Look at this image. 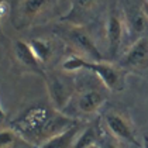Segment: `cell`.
Wrapping results in <instances>:
<instances>
[{
    "instance_id": "cell-1",
    "label": "cell",
    "mask_w": 148,
    "mask_h": 148,
    "mask_svg": "<svg viewBox=\"0 0 148 148\" xmlns=\"http://www.w3.org/2000/svg\"><path fill=\"white\" fill-rule=\"evenodd\" d=\"M71 117H66L55 109L44 106H34L14 121V130L30 143L42 144L48 138L66 130L75 124Z\"/></svg>"
},
{
    "instance_id": "cell-2",
    "label": "cell",
    "mask_w": 148,
    "mask_h": 148,
    "mask_svg": "<svg viewBox=\"0 0 148 148\" xmlns=\"http://www.w3.org/2000/svg\"><path fill=\"white\" fill-rule=\"evenodd\" d=\"M62 69L66 72L83 69L95 73L103 83V86L109 90L119 92L124 89V71L119 65L107 61H90L79 55H71L62 62Z\"/></svg>"
},
{
    "instance_id": "cell-3",
    "label": "cell",
    "mask_w": 148,
    "mask_h": 148,
    "mask_svg": "<svg viewBox=\"0 0 148 148\" xmlns=\"http://www.w3.org/2000/svg\"><path fill=\"white\" fill-rule=\"evenodd\" d=\"M62 38L68 42L69 47H72L79 55L85 59H90V61H104V57L102 52L99 51L97 45L95 44L93 38L90 34L78 24H71L66 27L62 33Z\"/></svg>"
},
{
    "instance_id": "cell-4",
    "label": "cell",
    "mask_w": 148,
    "mask_h": 148,
    "mask_svg": "<svg viewBox=\"0 0 148 148\" xmlns=\"http://www.w3.org/2000/svg\"><path fill=\"white\" fill-rule=\"evenodd\" d=\"M44 79H45L47 90H48L52 109L62 113L72 100L73 83L66 78L61 75H55V73H45Z\"/></svg>"
},
{
    "instance_id": "cell-5",
    "label": "cell",
    "mask_w": 148,
    "mask_h": 148,
    "mask_svg": "<svg viewBox=\"0 0 148 148\" xmlns=\"http://www.w3.org/2000/svg\"><path fill=\"white\" fill-rule=\"evenodd\" d=\"M120 68L124 72L140 73L148 69V35L140 37L130 45L121 57L119 58Z\"/></svg>"
},
{
    "instance_id": "cell-6",
    "label": "cell",
    "mask_w": 148,
    "mask_h": 148,
    "mask_svg": "<svg viewBox=\"0 0 148 148\" xmlns=\"http://www.w3.org/2000/svg\"><path fill=\"white\" fill-rule=\"evenodd\" d=\"M103 120H104V125H106L107 131L114 138H119L121 141H127V143L134 144V145H140L138 141H137L133 125L130 124V121L123 114L116 113V112H109V113L104 114Z\"/></svg>"
},
{
    "instance_id": "cell-7",
    "label": "cell",
    "mask_w": 148,
    "mask_h": 148,
    "mask_svg": "<svg viewBox=\"0 0 148 148\" xmlns=\"http://www.w3.org/2000/svg\"><path fill=\"white\" fill-rule=\"evenodd\" d=\"M124 20L123 17L116 12L112 10L107 17L106 24V40H107V54L110 59L117 57V52L120 49L123 35H124Z\"/></svg>"
},
{
    "instance_id": "cell-8",
    "label": "cell",
    "mask_w": 148,
    "mask_h": 148,
    "mask_svg": "<svg viewBox=\"0 0 148 148\" xmlns=\"http://www.w3.org/2000/svg\"><path fill=\"white\" fill-rule=\"evenodd\" d=\"M14 54L17 61L23 65L24 68H27L28 71L34 72L41 75L42 78L45 76V71H44V65L38 61V58L34 55L33 49L28 42H24V41H17L16 45H14Z\"/></svg>"
},
{
    "instance_id": "cell-9",
    "label": "cell",
    "mask_w": 148,
    "mask_h": 148,
    "mask_svg": "<svg viewBox=\"0 0 148 148\" xmlns=\"http://www.w3.org/2000/svg\"><path fill=\"white\" fill-rule=\"evenodd\" d=\"M82 130H83L82 125L79 123H75L66 130L48 138L42 144H40L38 148H73V144Z\"/></svg>"
},
{
    "instance_id": "cell-10",
    "label": "cell",
    "mask_w": 148,
    "mask_h": 148,
    "mask_svg": "<svg viewBox=\"0 0 148 148\" xmlns=\"http://www.w3.org/2000/svg\"><path fill=\"white\" fill-rule=\"evenodd\" d=\"M104 102H106V96L100 89H86L78 96L76 107L80 113L93 114L102 107Z\"/></svg>"
},
{
    "instance_id": "cell-11",
    "label": "cell",
    "mask_w": 148,
    "mask_h": 148,
    "mask_svg": "<svg viewBox=\"0 0 148 148\" xmlns=\"http://www.w3.org/2000/svg\"><path fill=\"white\" fill-rule=\"evenodd\" d=\"M124 27L134 35H140L145 28H147L148 18L145 13L143 10V7H128L124 12Z\"/></svg>"
},
{
    "instance_id": "cell-12",
    "label": "cell",
    "mask_w": 148,
    "mask_h": 148,
    "mask_svg": "<svg viewBox=\"0 0 148 148\" xmlns=\"http://www.w3.org/2000/svg\"><path fill=\"white\" fill-rule=\"evenodd\" d=\"M102 138V128H100V123H92L88 127H85L80 134L78 136L73 148H92L96 147V144L99 143V140Z\"/></svg>"
},
{
    "instance_id": "cell-13",
    "label": "cell",
    "mask_w": 148,
    "mask_h": 148,
    "mask_svg": "<svg viewBox=\"0 0 148 148\" xmlns=\"http://www.w3.org/2000/svg\"><path fill=\"white\" fill-rule=\"evenodd\" d=\"M28 44L31 47L34 55L38 58V61H40L42 65H45L47 62L51 59L52 52H54V47H52V44H51L49 41L42 40V38H34V40H31Z\"/></svg>"
},
{
    "instance_id": "cell-14",
    "label": "cell",
    "mask_w": 148,
    "mask_h": 148,
    "mask_svg": "<svg viewBox=\"0 0 148 148\" xmlns=\"http://www.w3.org/2000/svg\"><path fill=\"white\" fill-rule=\"evenodd\" d=\"M51 0H23L21 3V14L24 18H33L41 12Z\"/></svg>"
},
{
    "instance_id": "cell-15",
    "label": "cell",
    "mask_w": 148,
    "mask_h": 148,
    "mask_svg": "<svg viewBox=\"0 0 148 148\" xmlns=\"http://www.w3.org/2000/svg\"><path fill=\"white\" fill-rule=\"evenodd\" d=\"M100 0H72V10L69 12L66 18H72L75 16H79L82 13L90 10L93 6H96Z\"/></svg>"
},
{
    "instance_id": "cell-16",
    "label": "cell",
    "mask_w": 148,
    "mask_h": 148,
    "mask_svg": "<svg viewBox=\"0 0 148 148\" xmlns=\"http://www.w3.org/2000/svg\"><path fill=\"white\" fill-rule=\"evenodd\" d=\"M21 136L12 128H6V130H0V148H13Z\"/></svg>"
},
{
    "instance_id": "cell-17",
    "label": "cell",
    "mask_w": 148,
    "mask_h": 148,
    "mask_svg": "<svg viewBox=\"0 0 148 148\" xmlns=\"http://www.w3.org/2000/svg\"><path fill=\"white\" fill-rule=\"evenodd\" d=\"M10 12V4L7 0H0V23L4 17H7V14Z\"/></svg>"
},
{
    "instance_id": "cell-18",
    "label": "cell",
    "mask_w": 148,
    "mask_h": 148,
    "mask_svg": "<svg viewBox=\"0 0 148 148\" xmlns=\"http://www.w3.org/2000/svg\"><path fill=\"white\" fill-rule=\"evenodd\" d=\"M103 148H120V147H119V145H116V144L112 143V141H107V143H104Z\"/></svg>"
},
{
    "instance_id": "cell-19",
    "label": "cell",
    "mask_w": 148,
    "mask_h": 148,
    "mask_svg": "<svg viewBox=\"0 0 148 148\" xmlns=\"http://www.w3.org/2000/svg\"><path fill=\"white\" fill-rule=\"evenodd\" d=\"M143 148H148V136L147 134L143 137Z\"/></svg>"
},
{
    "instance_id": "cell-20",
    "label": "cell",
    "mask_w": 148,
    "mask_h": 148,
    "mask_svg": "<svg viewBox=\"0 0 148 148\" xmlns=\"http://www.w3.org/2000/svg\"><path fill=\"white\" fill-rule=\"evenodd\" d=\"M143 10H144V13H145V16H147V18H148V4H143Z\"/></svg>"
},
{
    "instance_id": "cell-21",
    "label": "cell",
    "mask_w": 148,
    "mask_h": 148,
    "mask_svg": "<svg viewBox=\"0 0 148 148\" xmlns=\"http://www.w3.org/2000/svg\"><path fill=\"white\" fill-rule=\"evenodd\" d=\"M4 116H6V114H4V110H3V107H1V104H0V120H3Z\"/></svg>"
},
{
    "instance_id": "cell-22",
    "label": "cell",
    "mask_w": 148,
    "mask_h": 148,
    "mask_svg": "<svg viewBox=\"0 0 148 148\" xmlns=\"http://www.w3.org/2000/svg\"><path fill=\"white\" fill-rule=\"evenodd\" d=\"M144 3H145V4H148V0H144Z\"/></svg>"
},
{
    "instance_id": "cell-23",
    "label": "cell",
    "mask_w": 148,
    "mask_h": 148,
    "mask_svg": "<svg viewBox=\"0 0 148 148\" xmlns=\"http://www.w3.org/2000/svg\"><path fill=\"white\" fill-rule=\"evenodd\" d=\"M0 31H1V25H0Z\"/></svg>"
},
{
    "instance_id": "cell-24",
    "label": "cell",
    "mask_w": 148,
    "mask_h": 148,
    "mask_svg": "<svg viewBox=\"0 0 148 148\" xmlns=\"http://www.w3.org/2000/svg\"><path fill=\"white\" fill-rule=\"evenodd\" d=\"M92 148H99V147H92Z\"/></svg>"
}]
</instances>
